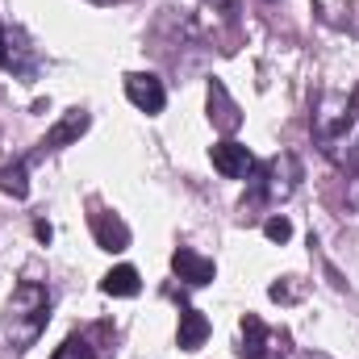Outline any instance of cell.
I'll use <instances>...</instances> for the list:
<instances>
[{"label": "cell", "mask_w": 359, "mask_h": 359, "mask_svg": "<svg viewBox=\"0 0 359 359\" xmlns=\"http://www.w3.org/2000/svg\"><path fill=\"white\" fill-rule=\"evenodd\" d=\"M313 138L326 159L359 172V104L347 96H322L313 109Z\"/></svg>", "instance_id": "obj_1"}, {"label": "cell", "mask_w": 359, "mask_h": 359, "mask_svg": "<svg viewBox=\"0 0 359 359\" xmlns=\"http://www.w3.org/2000/svg\"><path fill=\"white\" fill-rule=\"evenodd\" d=\"M46 318H50V292L46 284L38 280H21L8 297V313H4V334L17 351L34 347L38 334L46 330Z\"/></svg>", "instance_id": "obj_2"}, {"label": "cell", "mask_w": 359, "mask_h": 359, "mask_svg": "<svg viewBox=\"0 0 359 359\" xmlns=\"http://www.w3.org/2000/svg\"><path fill=\"white\" fill-rule=\"evenodd\" d=\"M243 359H288V330H271L255 313L243 318Z\"/></svg>", "instance_id": "obj_3"}, {"label": "cell", "mask_w": 359, "mask_h": 359, "mask_svg": "<svg viewBox=\"0 0 359 359\" xmlns=\"http://www.w3.org/2000/svg\"><path fill=\"white\" fill-rule=\"evenodd\" d=\"M297 180H301V163L292 155H276L259 172V196L264 201H288L297 192Z\"/></svg>", "instance_id": "obj_4"}, {"label": "cell", "mask_w": 359, "mask_h": 359, "mask_svg": "<svg viewBox=\"0 0 359 359\" xmlns=\"http://www.w3.org/2000/svg\"><path fill=\"white\" fill-rule=\"evenodd\" d=\"M126 96H130V104L142 109V113H159V109L168 104L163 80L151 76V72H134V76H126Z\"/></svg>", "instance_id": "obj_5"}, {"label": "cell", "mask_w": 359, "mask_h": 359, "mask_svg": "<svg viewBox=\"0 0 359 359\" xmlns=\"http://www.w3.org/2000/svg\"><path fill=\"white\" fill-rule=\"evenodd\" d=\"M209 155H213V168H217L226 180H247V176H255V155H251L243 142H217Z\"/></svg>", "instance_id": "obj_6"}, {"label": "cell", "mask_w": 359, "mask_h": 359, "mask_svg": "<svg viewBox=\"0 0 359 359\" xmlns=\"http://www.w3.org/2000/svg\"><path fill=\"white\" fill-rule=\"evenodd\" d=\"M92 234H96V247L100 251H126L130 247V226L117 213H109V209H96L92 213Z\"/></svg>", "instance_id": "obj_7"}, {"label": "cell", "mask_w": 359, "mask_h": 359, "mask_svg": "<svg viewBox=\"0 0 359 359\" xmlns=\"http://www.w3.org/2000/svg\"><path fill=\"white\" fill-rule=\"evenodd\" d=\"M172 268L184 284H192V288H201V284H209L217 268H213V259H205V255H196V251H188V247H180L176 255H172Z\"/></svg>", "instance_id": "obj_8"}, {"label": "cell", "mask_w": 359, "mask_h": 359, "mask_svg": "<svg viewBox=\"0 0 359 359\" xmlns=\"http://www.w3.org/2000/svg\"><path fill=\"white\" fill-rule=\"evenodd\" d=\"M209 121H213L217 130H226V134H230V130H238V121H243V117H238V104L230 100V92H226L222 80H213V84H209Z\"/></svg>", "instance_id": "obj_9"}, {"label": "cell", "mask_w": 359, "mask_h": 359, "mask_svg": "<svg viewBox=\"0 0 359 359\" xmlns=\"http://www.w3.org/2000/svg\"><path fill=\"white\" fill-rule=\"evenodd\" d=\"M84 130H88V113H84V109H72V113H67V117H63V121H59V126L42 138V151H59V147L76 142Z\"/></svg>", "instance_id": "obj_10"}, {"label": "cell", "mask_w": 359, "mask_h": 359, "mask_svg": "<svg viewBox=\"0 0 359 359\" xmlns=\"http://www.w3.org/2000/svg\"><path fill=\"white\" fill-rule=\"evenodd\" d=\"M205 339H209V322H205V313H201V309H184V313H180V334H176L180 351H196Z\"/></svg>", "instance_id": "obj_11"}, {"label": "cell", "mask_w": 359, "mask_h": 359, "mask_svg": "<svg viewBox=\"0 0 359 359\" xmlns=\"http://www.w3.org/2000/svg\"><path fill=\"white\" fill-rule=\"evenodd\" d=\"M8 42H17V38H8V29L0 21V67L4 72H17V76H29L34 72V55L25 46H8Z\"/></svg>", "instance_id": "obj_12"}, {"label": "cell", "mask_w": 359, "mask_h": 359, "mask_svg": "<svg viewBox=\"0 0 359 359\" xmlns=\"http://www.w3.org/2000/svg\"><path fill=\"white\" fill-rule=\"evenodd\" d=\"M100 288L109 292V297H138V271L130 268V264H121V268H113L104 280H100Z\"/></svg>", "instance_id": "obj_13"}, {"label": "cell", "mask_w": 359, "mask_h": 359, "mask_svg": "<svg viewBox=\"0 0 359 359\" xmlns=\"http://www.w3.org/2000/svg\"><path fill=\"white\" fill-rule=\"evenodd\" d=\"M0 188H4L8 196H17V201L29 192V180H25V159H17V163L0 168Z\"/></svg>", "instance_id": "obj_14"}, {"label": "cell", "mask_w": 359, "mask_h": 359, "mask_svg": "<svg viewBox=\"0 0 359 359\" xmlns=\"http://www.w3.org/2000/svg\"><path fill=\"white\" fill-rule=\"evenodd\" d=\"M50 359H96V347L88 343V334H72Z\"/></svg>", "instance_id": "obj_15"}, {"label": "cell", "mask_w": 359, "mask_h": 359, "mask_svg": "<svg viewBox=\"0 0 359 359\" xmlns=\"http://www.w3.org/2000/svg\"><path fill=\"white\" fill-rule=\"evenodd\" d=\"M264 234H268L271 243H288L292 238V222L288 217H268L264 222Z\"/></svg>", "instance_id": "obj_16"}, {"label": "cell", "mask_w": 359, "mask_h": 359, "mask_svg": "<svg viewBox=\"0 0 359 359\" xmlns=\"http://www.w3.org/2000/svg\"><path fill=\"white\" fill-rule=\"evenodd\" d=\"M213 4H222V8H230V4H234V0H213Z\"/></svg>", "instance_id": "obj_17"}, {"label": "cell", "mask_w": 359, "mask_h": 359, "mask_svg": "<svg viewBox=\"0 0 359 359\" xmlns=\"http://www.w3.org/2000/svg\"><path fill=\"white\" fill-rule=\"evenodd\" d=\"M92 4H113V0H92Z\"/></svg>", "instance_id": "obj_18"}, {"label": "cell", "mask_w": 359, "mask_h": 359, "mask_svg": "<svg viewBox=\"0 0 359 359\" xmlns=\"http://www.w3.org/2000/svg\"><path fill=\"white\" fill-rule=\"evenodd\" d=\"M305 359H326V355H305Z\"/></svg>", "instance_id": "obj_19"}]
</instances>
